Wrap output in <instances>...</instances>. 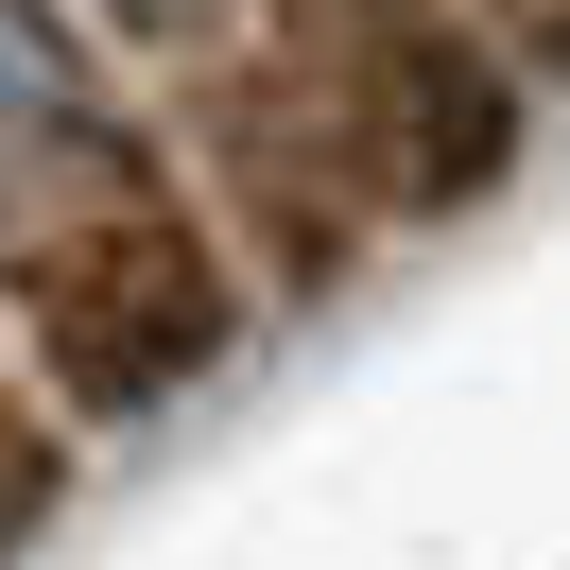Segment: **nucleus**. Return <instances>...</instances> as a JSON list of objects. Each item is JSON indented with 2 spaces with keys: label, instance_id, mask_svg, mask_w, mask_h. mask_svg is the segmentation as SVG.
<instances>
[{
  "label": "nucleus",
  "instance_id": "1",
  "mask_svg": "<svg viewBox=\"0 0 570 570\" xmlns=\"http://www.w3.org/2000/svg\"><path fill=\"white\" fill-rule=\"evenodd\" d=\"M0 259H18V294H36L52 363H70L87 397H156V381H190V363L225 346L208 243H190L121 156H70V190H18V208H0Z\"/></svg>",
  "mask_w": 570,
  "mask_h": 570
},
{
  "label": "nucleus",
  "instance_id": "2",
  "mask_svg": "<svg viewBox=\"0 0 570 570\" xmlns=\"http://www.w3.org/2000/svg\"><path fill=\"white\" fill-rule=\"evenodd\" d=\"M519 18H535V36H553V52H570V0H519Z\"/></svg>",
  "mask_w": 570,
  "mask_h": 570
}]
</instances>
